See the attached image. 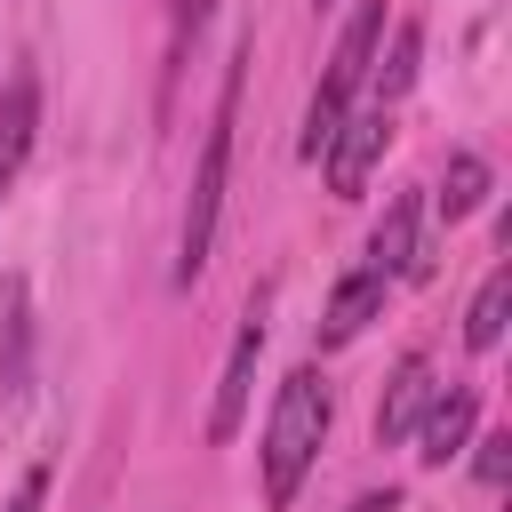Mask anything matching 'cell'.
Listing matches in <instances>:
<instances>
[{
	"label": "cell",
	"mask_w": 512,
	"mask_h": 512,
	"mask_svg": "<svg viewBox=\"0 0 512 512\" xmlns=\"http://www.w3.org/2000/svg\"><path fill=\"white\" fill-rule=\"evenodd\" d=\"M240 64H248V40L232 48L224 88H216V112H208V136H200V168H192V192H184V232H176V288H192V280H200V264H208V248H216L224 176H232V128H240Z\"/></svg>",
	"instance_id": "1"
},
{
	"label": "cell",
	"mask_w": 512,
	"mask_h": 512,
	"mask_svg": "<svg viewBox=\"0 0 512 512\" xmlns=\"http://www.w3.org/2000/svg\"><path fill=\"white\" fill-rule=\"evenodd\" d=\"M328 416H336L328 376H320V368H296V376L280 384V400H272V424H264V496H272V504H288V496L304 488V472H312V456H320V440H328Z\"/></svg>",
	"instance_id": "2"
},
{
	"label": "cell",
	"mask_w": 512,
	"mask_h": 512,
	"mask_svg": "<svg viewBox=\"0 0 512 512\" xmlns=\"http://www.w3.org/2000/svg\"><path fill=\"white\" fill-rule=\"evenodd\" d=\"M376 32H384V0H360V8H352V24L336 32V56H328V72H320L312 104H304V136H296V152H304V160H320V152H328V136L344 128V112L360 104L368 64H376Z\"/></svg>",
	"instance_id": "3"
},
{
	"label": "cell",
	"mask_w": 512,
	"mask_h": 512,
	"mask_svg": "<svg viewBox=\"0 0 512 512\" xmlns=\"http://www.w3.org/2000/svg\"><path fill=\"white\" fill-rule=\"evenodd\" d=\"M384 144H392V112L360 96V104L344 112V128L328 136V152H320V160H328V192H336V200H360L368 176H376V160H384Z\"/></svg>",
	"instance_id": "4"
},
{
	"label": "cell",
	"mask_w": 512,
	"mask_h": 512,
	"mask_svg": "<svg viewBox=\"0 0 512 512\" xmlns=\"http://www.w3.org/2000/svg\"><path fill=\"white\" fill-rule=\"evenodd\" d=\"M472 424H480V392H472V384L432 392L424 416H416V456H424V464H448V456L472 440Z\"/></svg>",
	"instance_id": "5"
},
{
	"label": "cell",
	"mask_w": 512,
	"mask_h": 512,
	"mask_svg": "<svg viewBox=\"0 0 512 512\" xmlns=\"http://www.w3.org/2000/svg\"><path fill=\"white\" fill-rule=\"evenodd\" d=\"M384 272H368V264H352L336 288H328V312H320V352H336V344H352L368 320H376V304H384Z\"/></svg>",
	"instance_id": "6"
},
{
	"label": "cell",
	"mask_w": 512,
	"mask_h": 512,
	"mask_svg": "<svg viewBox=\"0 0 512 512\" xmlns=\"http://www.w3.org/2000/svg\"><path fill=\"white\" fill-rule=\"evenodd\" d=\"M256 352H264V320L248 312L240 336H232V360H224L216 408H208V440H232V432H240V416H248V384H256Z\"/></svg>",
	"instance_id": "7"
},
{
	"label": "cell",
	"mask_w": 512,
	"mask_h": 512,
	"mask_svg": "<svg viewBox=\"0 0 512 512\" xmlns=\"http://www.w3.org/2000/svg\"><path fill=\"white\" fill-rule=\"evenodd\" d=\"M416 224H424V200H416V192H400V200L384 208V224L368 232V272H384V280L424 272V264H416Z\"/></svg>",
	"instance_id": "8"
},
{
	"label": "cell",
	"mask_w": 512,
	"mask_h": 512,
	"mask_svg": "<svg viewBox=\"0 0 512 512\" xmlns=\"http://www.w3.org/2000/svg\"><path fill=\"white\" fill-rule=\"evenodd\" d=\"M424 400H432V360H424V352H408V360L392 368V384H384V408H376V440H384V448H400V440L416 432Z\"/></svg>",
	"instance_id": "9"
},
{
	"label": "cell",
	"mask_w": 512,
	"mask_h": 512,
	"mask_svg": "<svg viewBox=\"0 0 512 512\" xmlns=\"http://www.w3.org/2000/svg\"><path fill=\"white\" fill-rule=\"evenodd\" d=\"M32 136H40V80L16 72L8 96H0V200H8V184H16V168H24V152H32Z\"/></svg>",
	"instance_id": "10"
},
{
	"label": "cell",
	"mask_w": 512,
	"mask_h": 512,
	"mask_svg": "<svg viewBox=\"0 0 512 512\" xmlns=\"http://www.w3.org/2000/svg\"><path fill=\"white\" fill-rule=\"evenodd\" d=\"M504 312H512V264H496V272L480 280V296H472V312H464V344L488 352V344L504 336Z\"/></svg>",
	"instance_id": "11"
},
{
	"label": "cell",
	"mask_w": 512,
	"mask_h": 512,
	"mask_svg": "<svg viewBox=\"0 0 512 512\" xmlns=\"http://www.w3.org/2000/svg\"><path fill=\"white\" fill-rule=\"evenodd\" d=\"M416 56H424V32H416V24H400V32H392V56H384V64H368V72H376V96H368V104H384V112H392V104L416 88Z\"/></svg>",
	"instance_id": "12"
},
{
	"label": "cell",
	"mask_w": 512,
	"mask_h": 512,
	"mask_svg": "<svg viewBox=\"0 0 512 512\" xmlns=\"http://www.w3.org/2000/svg\"><path fill=\"white\" fill-rule=\"evenodd\" d=\"M480 192H488V160H480V152H456V160H448V192H440V208H448V216H472Z\"/></svg>",
	"instance_id": "13"
},
{
	"label": "cell",
	"mask_w": 512,
	"mask_h": 512,
	"mask_svg": "<svg viewBox=\"0 0 512 512\" xmlns=\"http://www.w3.org/2000/svg\"><path fill=\"white\" fill-rule=\"evenodd\" d=\"M0 296H8V360H0V384L16 392V376H24V280H8Z\"/></svg>",
	"instance_id": "14"
},
{
	"label": "cell",
	"mask_w": 512,
	"mask_h": 512,
	"mask_svg": "<svg viewBox=\"0 0 512 512\" xmlns=\"http://www.w3.org/2000/svg\"><path fill=\"white\" fill-rule=\"evenodd\" d=\"M504 472H512V440L488 432V440H480V488H504Z\"/></svg>",
	"instance_id": "15"
},
{
	"label": "cell",
	"mask_w": 512,
	"mask_h": 512,
	"mask_svg": "<svg viewBox=\"0 0 512 512\" xmlns=\"http://www.w3.org/2000/svg\"><path fill=\"white\" fill-rule=\"evenodd\" d=\"M40 504H48V464H32V472L8 488V504H0V512H40Z\"/></svg>",
	"instance_id": "16"
},
{
	"label": "cell",
	"mask_w": 512,
	"mask_h": 512,
	"mask_svg": "<svg viewBox=\"0 0 512 512\" xmlns=\"http://www.w3.org/2000/svg\"><path fill=\"white\" fill-rule=\"evenodd\" d=\"M208 8H216V0H168V16H176V48H184V40L208 24Z\"/></svg>",
	"instance_id": "17"
},
{
	"label": "cell",
	"mask_w": 512,
	"mask_h": 512,
	"mask_svg": "<svg viewBox=\"0 0 512 512\" xmlns=\"http://www.w3.org/2000/svg\"><path fill=\"white\" fill-rule=\"evenodd\" d=\"M352 512H400V496L392 488H368V496H352Z\"/></svg>",
	"instance_id": "18"
},
{
	"label": "cell",
	"mask_w": 512,
	"mask_h": 512,
	"mask_svg": "<svg viewBox=\"0 0 512 512\" xmlns=\"http://www.w3.org/2000/svg\"><path fill=\"white\" fill-rule=\"evenodd\" d=\"M320 8H328V0H320Z\"/></svg>",
	"instance_id": "19"
}]
</instances>
